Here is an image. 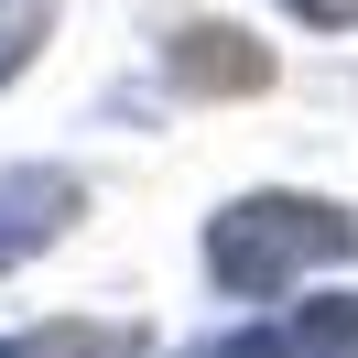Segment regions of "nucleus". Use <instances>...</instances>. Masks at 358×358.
Masks as SVG:
<instances>
[{
  "mask_svg": "<svg viewBox=\"0 0 358 358\" xmlns=\"http://www.w3.org/2000/svg\"><path fill=\"white\" fill-rule=\"evenodd\" d=\"M185 66H196L206 87H250V76H261V55H239V33H196V55H185Z\"/></svg>",
  "mask_w": 358,
  "mask_h": 358,
  "instance_id": "nucleus-1",
  "label": "nucleus"
},
{
  "mask_svg": "<svg viewBox=\"0 0 358 358\" xmlns=\"http://www.w3.org/2000/svg\"><path fill=\"white\" fill-rule=\"evenodd\" d=\"M304 11H315V22H348V11H358V0H304Z\"/></svg>",
  "mask_w": 358,
  "mask_h": 358,
  "instance_id": "nucleus-2",
  "label": "nucleus"
}]
</instances>
